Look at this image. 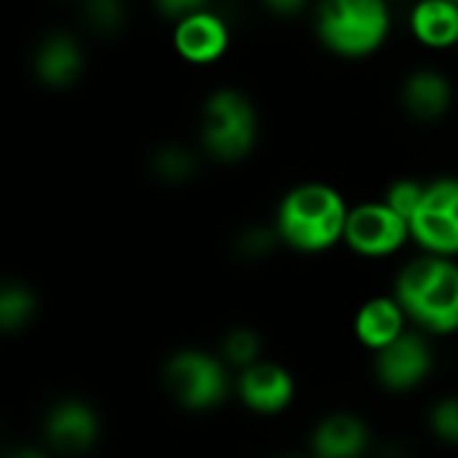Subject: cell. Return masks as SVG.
<instances>
[{
	"instance_id": "cell-1",
	"label": "cell",
	"mask_w": 458,
	"mask_h": 458,
	"mask_svg": "<svg viewBox=\"0 0 458 458\" xmlns=\"http://www.w3.org/2000/svg\"><path fill=\"white\" fill-rule=\"evenodd\" d=\"M349 209L344 196L322 182H306L293 188L276 215L279 236L303 252H319L335 244L346 233Z\"/></svg>"
},
{
	"instance_id": "cell-2",
	"label": "cell",
	"mask_w": 458,
	"mask_h": 458,
	"mask_svg": "<svg viewBox=\"0 0 458 458\" xmlns=\"http://www.w3.org/2000/svg\"><path fill=\"white\" fill-rule=\"evenodd\" d=\"M314 30L330 54L368 59L389 40L392 8L389 0H322Z\"/></svg>"
},
{
	"instance_id": "cell-3",
	"label": "cell",
	"mask_w": 458,
	"mask_h": 458,
	"mask_svg": "<svg viewBox=\"0 0 458 458\" xmlns=\"http://www.w3.org/2000/svg\"><path fill=\"white\" fill-rule=\"evenodd\" d=\"M397 303L421 327L451 333L458 327V268L443 258L411 263L397 282Z\"/></svg>"
},
{
	"instance_id": "cell-4",
	"label": "cell",
	"mask_w": 458,
	"mask_h": 458,
	"mask_svg": "<svg viewBox=\"0 0 458 458\" xmlns=\"http://www.w3.org/2000/svg\"><path fill=\"white\" fill-rule=\"evenodd\" d=\"M201 145L204 150L223 161L233 164L247 158L260 134V118L255 102L239 89H217L207 97L201 107Z\"/></svg>"
},
{
	"instance_id": "cell-5",
	"label": "cell",
	"mask_w": 458,
	"mask_h": 458,
	"mask_svg": "<svg viewBox=\"0 0 458 458\" xmlns=\"http://www.w3.org/2000/svg\"><path fill=\"white\" fill-rule=\"evenodd\" d=\"M169 392L193 411L215 408L228 394V376L223 365L201 352H180L166 365Z\"/></svg>"
},
{
	"instance_id": "cell-6",
	"label": "cell",
	"mask_w": 458,
	"mask_h": 458,
	"mask_svg": "<svg viewBox=\"0 0 458 458\" xmlns=\"http://www.w3.org/2000/svg\"><path fill=\"white\" fill-rule=\"evenodd\" d=\"M411 233L429 252H458V180L443 177L427 185L424 199L411 217Z\"/></svg>"
},
{
	"instance_id": "cell-7",
	"label": "cell",
	"mask_w": 458,
	"mask_h": 458,
	"mask_svg": "<svg viewBox=\"0 0 458 458\" xmlns=\"http://www.w3.org/2000/svg\"><path fill=\"white\" fill-rule=\"evenodd\" d=\"M411 223L400 217L386 201L384 204H362L349 212L346 220V242L352 250L362 255H389L403 247Z\"/></svg>"
},
{
	"instance_id": "cell-8",
	"label": "cell",
	"mask_w": 458,
	"mask_h": 458,
	"mask_svg": "<svg viewBox=\"0 0 458 458\" xmlns=\"http://www.w3.org/2000/svg\"><path fill=\"white\" fill-rule=\"evenodd\" d=\"M172 46L177 56L185 59L188 64H196V67L215 64L225 56L231 46V27L220 13L204 8L174 21Z\"/></svg>"
},
{
	"instance_id": "cell-9",
	"label": "cell",
	"mask_w": 458,
	"mask_h": 458,
	"mask_svg": "<svg viewBox=\"0 0 458 458\" xmlns=\"http://www.w3.org/2000/svg\"><path fill=\"white\" fill-rule=\"evenodd\" d=\"M86 70V51L70 32H48L32 54V72L46 89H70Z\"/></svg>"
},
{
	"instance_id": "cell-10",
	"label": "cell",
	"mask_w": 458,
	"mask_h": 458,
	"mask_svg": "<svg viewBox=\"0 0 458 458\" xmlns=\"http://www.w3.org/2000/svg\"><path fill=\"white\" fill-rule=\"evenodd\" d=\"M432 368V354L429 346L421 335L413 333H403L394 344H389L386 349H381L376 370H378V381L394 392L400 389H413L416 384H421L427 378Z\"/></svg>"
},
{
	"instance_id": "cell-11",
	"label": "cell",
	"mask_w": 458,
	"mask_h": 458,
	"mask_svg": "<svg viewBox=\"0 0 458 458\" xmlns=\"http://www.w3.org/2000/svg\"><path fill=\"white\" fill-rule=\"evenodd\" d=\"M400 102L416 121H440L454 107V83L440 70L419 67L405 75L400 86Z\"/></svg>"
},
{
	"instance_id": "cell-12",
	"label": "cell",
	"mask_w": 458,
	"mask_h": 458,
	"mask_svg": "<svg viewBox=\"0 0 458 458\" xmlns=\"http://www.w3.org/2000/svg\"><path fill=\"white\" fill-rule=\"evenodd\" d=\"M48 443L62 454H81L94 445L99 435V421L94 411L78 400L59 403L46 419Z\"/></svg>"
},
{
	"instance_id": "cell-13",
	"label": "cell",
	"mask_w": 458,
	"mask_h": 458,
	"mask_svg": "<svg viewBox=\"0 0 458 458\" xmlns=\"http://www.w3.org/2000/svg\"><path fill=\"white\" fill-rule=\"evenodd\" d=\"M413 38L432 51L458 46V3L451 0H416L411 8Z\"/></svg>"
},
{
	"instance_id": "cell-14",
	"label": "cell",
	"mask_w": 458,
	"mask_h": 458,
	"mask_svg": "<svg viewBox=\"0 0 458 458\" xmlns=\"http://www.w3.org/2000/svg\"><path fill=\"white\" fill-rule=\"evenodd\" d=\"M239 392L252 411L276 413L293 400V378L276 365H252L242 373Z\"/></svg>"
},
{
	"instance_id": "cell-15",
	"label": "cell",
	"mask_w": 458,
	"mask_h": 458,
	"mask_svg": "<svg viewBox=\"0 0 458 458\" xmlns=\"http://www.w3.org/2000/svg\"><path fill=\"white\" fill-rule=\"evenodd\" d=\"M368 448V427L357 416H330L314 432L317 458H360Z\"/></svg>"
},
{
	"instance_id": "cell-16",
	"label": "cell",
	"mask_w": 458,
	"mask_h": 458,
	"mask_svg": "<svg viewBox=\"0 0 458 458\" xmlns=\"http://www.w3.org/2000/svg\"><path fill=\"white\" fill-rule=\"evenodd\" d=\"M357 335L373 349H386L403 335V306L394 301L368 303L357 317Z\"/></svg>"
},
{
	"instance_id": "cell-17",
	"label": "cell",
	"mask_w": 458,
	"mask_h": 458,
	"mask_svg": "<svg viewBox=\"0 0 458 458\" xmlns=\"http://www.w3.org/2000/svg\"><path fill=\"white\" fill-rule=\"evenodd\" d=\"M86 27L97 38H118L129 24V8L123 0H81Z\"/></svg>"
},
{
	"instance_id": "cell-18",
	"label": "cell",
	"mask_w": 458,
	"mask_h": 458,
	"mask_svg": "<svg viewBox=\"0 0 458 458\" xmlns=\"http://www.w3.org/2000/svg\"><path fill=\"white\" fill-rule=\"evenodd\" d=\"M150 169H153V174H156L158 180L177 185V182H185V180H191V177L196 174L199 161H196V156H193L185 145L169 142V145H161V148L153 153Z\"/></svg>"
},
{
	"instance_id": "cell-19",
	"label": "cell",
	"mask_w": 458,
	"mask_h": 458,
	"mask_svg": "<svg viewBox=\"0 0 458 458\" xmlns=\"http://www.w3.org/2000/svg\"><path fill=\"white\" fill-rule=\"evenodd\" d=\"M32 314H35L32 293L21 284H5L3 295H0V325L8 333H13V330L24 327Z\"/></svg>"
},
{
	"instance_id": "cell-20",
	"label": "cell",
	"mask_w": 458,
	"mask_h": 458,
	"mask_svg": "<svg viewBox=\"0 0 458 458\" xmlns=\"http://www.w3.org/2000/svg\"><path fill=\"white\" fill-rule=\"evenodd\" d=\"M223 352H225V360L231 365H239V368H252L258 354H260V335L250 327H239V330H231L225 344H223Z\"/></svg>"
},
{
	"instance_id": "cell-21",
	"label": "cell",
	"mask_w": 458,
	"mask_h": 458,
	"mask_svg": "<svg viewBox=\"0 0 458 458\" xmlns=\"http://www.w3.org/2000/svg\"><path fill=\"white\" fill-rule=\"evenodd\" d=\"M279 231L276 228H268V225H252V228H244L239 236H236V252L247 260H258V258H266L276 242H279Z\"/></svg>"
},
{
	"instance_id": "cell-22",
	"label": "cell",
	"mask_w": 458,
	"mask_h": 458,
	"mask_svg": "<svg viewBox=\"0 0 458 458\" xmlns=\"http://www.w3.org/2000/svg\"><path fill=\"white\" fill-rule=\"evenodd\" d=\"M424 191H427V185H421V182H416V180H397V182L389 185L384 201H386L400 217H405V220L411 223V217L416 215V209H419V204H421V199H424Z\"/></svg>"
},
{
	"instance_id": "cell-23",
	"label": "cell",
	"mask_w": 458,
	"mask_h": 458,
	"mask_svg": "<svg viewBox=\"0 0 458 458\" xmlns=\"http://www.w3.org/2000/svg\"><path fill=\"white\" fill-rule=\"evenodd\" d=\"M432 429H435L437 437H443L445 443L458 445V400H443V403L432 411Z\"/></svg>"
},
{
	"instance_id": "cell-24",
	"label": "cell",
	"mask_w": 458,
	"mask_h": 458,
	"mask_svg": "<svg viewBox=\"0 0 458 458\" xmlns=\"http://www.w3.org/2000/svg\"><path fill=\"white\" fill-rule=\"evenodd\" d=\"M153 5H156V11H158L164 19L180 21V19L196 13V11L209 8V0H153Z\"/></svg>"
},
{
	"instance_id": "cell-25",
	"label": "cell",
	"mask_w": 458,
	"mask_h": 458,
	"mask_svg": "<svg viewBox=\"0 0 458 458\" xmlns=\"http://www.w3.org/2000/svg\"><path fill=\"white\" fill-rule=\"evenodd\" d=\"M263 5L276 16H295L298 11H303L306 0H263Z\"/></svg>"
},
{
	"instance_id": "cell-26",
	"label": "cell",
	"mask_w": 458,
	"mask_h": 458,
	"mask_svg": "<svg viewBox=\"0 0 458 458\" xmlns=\"http://www.w3.org/2000/svg\"><path fill=\"white\" fill-rule=\"evenodd\" d=\"M378 458H411V451H408L405 445H400V443H386V445L381 448Z\"/></svg>"
},
{
	"instance_id": "cell-27",
	"label": "cell",
	"mask_w": 458,
	"mask_h": 458,
	"mask_svg": "<svg viewBox=\"0 0 458 458\" xmlns=\"http://www.w3.org/2000/svg\"><path fill=\"white\" fill-rule=\"evenodd\" d=\"M5 458H46V456H43V454H38V451L24 448V451H13V454H8Z\"/></svg>"
},
{
	"instance_id": "cell-28",
	"label": "cell",
	"mask_w": 458,
	"mask_h": 458,
	"mask_svg": "<svg viewBox=\"0 0 458 458\" xmlns=\"http://www.w3.org/2000/svg\"><path fill=\"white\" fill-rule=\"evenodd\" d=\"M287 458H303V456H287Z\"/></svg>"
},
{
	"instance_id": "cell-29",
	"label": "cell",
	"mask_w": 458,
	"mask_h": 458,
	"mask_svg": "<svg viewBox=\"0 0 458 458\" xmlns=\"http://www.w3.org/2000/svg\"><path fill=\"white\" fill-rule=\"evenodd\" d=\"M451 3H458V0H451Z\"/></svg>"
}]
</instances>
